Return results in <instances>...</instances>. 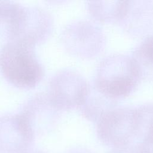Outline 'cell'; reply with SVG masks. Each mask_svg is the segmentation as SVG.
Segmentation results:
<instances>
[{"label":"cell","mask_w":153,"mask_h":153,"mask_svg":"<svg viewBox=\"0 0 153 153\" xmlns=\"http://www.w3.org/2000/svg\"><path fill=\"white\" fill-rule=\"evenodd\" d=\"M0 70L8 82L25 89L35 87L44 76L34 47L15 39L8 41L0 50Z\"/></svg>","instance_id":"obj_1"},{"label":"cell","mask_w":153,"mask_h":153,"mask_svg":"<svg viewBox=\"0 0 153 153\" xmlns=\"http://www.w3.org/2000/svg\"><path fill=\"white\" fill-rule=\"evenodd\" d=\"M140 78L132 57L115 54L101 62L93 86L108 100H117L134 91Z\"/></svg>","instance_id":"obj_2"},{"label":"cell","mask_w":153,"mask_h":153,"mask_svg":"<svg viewBox=\"0 0 153 153\" xmlns=\"http://www.w3.org/2000/svg\"><path fill=\"white\" fill-rule=\"evenodd\" d=\"M141 106L110 108L96 120V133L99 140L114 148L130 145L142 131L143 116Z\"/></svg>","instance_id":"obj_3"},{"label":"cell","mask_w":153,"mask_h":153,"mask_svg":"<svg viewBox=\"0 0 153 153\" xmlns=\"http://www.w3.org/2000/svg\"><path fill=\"white\" fill-rule=\"evenodd\" d=\"M88 88V83L80 74L63 69L51 77L47 94L59 111L69 110L79 106Z\"/></svg>","instance_id":"obj_4"},{"label":"cell","mask_w":153,"mask_h":153,"mask_svg":"<svg viewBox=\"0 0 153 153\" xmlns=\"http://www.w3.org/2000/svg\"><path fill=\"white\" fill-rule=\"evenodd\" d=\"M59 111L47 93H39L27 100L19 114L36 136L54 127L59 118Z\"/></svg>","instance_id":"obj_5"},{"label":"cell","mask_w":153,"mask_h":153,"mask_svg":"<svg viewBox=\"0 0 153 153\" xmlns=\"http://www.w3.org/2000/svg\"><path fill=\"white\" fill-rule=\"evenodd\" d=\"M35 137L19 114L0 116V153H26Z\"/></svg>","instance_id":"obj_6"},{"label":"cell","mask_w":153,"mask_h":153,"mask_svg":"<svg viewBox=\"0 0 153 153\" xmlns=\"http://www.w3.org/2000/svg\"><path fill=\"white\" fill-rule=\"evenodd\" d=\"M52 29L53 19L47 11L37 7H25L17 33L11 40H19L35 47L49 37Z\"/></svg>","instance_id":"obj_7"},{"label":"cell","mask_w":153,"mask_h":153,"mask_svg":"<svg viewBox=\"0 0 153 153\" xmlns=\"http://www.w3.org/2000/svg\"><path fill=\"white\" fill-rule=\"evenodd\" d=\"M95 27L89 22H76L68 25L62 34V41L71 54L81 57L94 53Z\"/></svg>","instance_id":"obj_8"},{"label":"cell","mask_w":153,"mask_h":153,"mask_svg":"<svg viewBox=\"0 0 153 153\" xmlns=\"http://www.w3.org/2000/svg\"><path fill=\"white\" fill-rule=\"evenodd\" d=\"M25 7L13 1H0V38L13 39L23 17Z\"/></svg>","instance_id":"obj_9"},{"label":"cell","mask_w":153,"mask_h":153,"mask_svg":"<svg viewBox=\"0 0 153 153\" xmlns=\"http://www.w3.org/2000/svg\"><path fill=\"white\" fill-rule=\"evenodd\" d=\"M131 57L140 78L153 79V34L143 39Z\"/></svg>","instance_id":"obj_10"},{"label":"cell","mask_w":153,"mask_h":153,"mask_svg":"<svg viewBox=\"0 0 153 153\" xmlns=\"http://www.w3.org/2000/svg\"><path fill=\"white\" fill-rule=\"evenodd\" d=\"M143 121L144 137L138 146L141 153H153V105L147 106Z\"/></svg>","instance_id":"obj_11"},{"label":"cell","mask_w":153,"mask_h":153,"mask_svg":"<svg viewBox=\"0 0 153 153\" xmlns=\"http://www.w3.org/2000/svg\"><path fill=\"white\" fill-rule=\"evenodd\" d=\"M64 153H93L87 148L81 146H75L70 148Z\"/></svg>","instance_id":"obj_12"},{"label":"cell","mask_w":153,"mask_h":153,"mask_svg":"<svg viewBox=\"0 0 153 153\" xmlns=\"http://www.w3.org/2000/svg\"><path fill=\"white\" fill-rule=\"evenodd\" d=\"M26 153H47L42 150H39V149H31L30 150L28 151Z\"/></svg>","instance_id":"obj_13"}]
</instances>
